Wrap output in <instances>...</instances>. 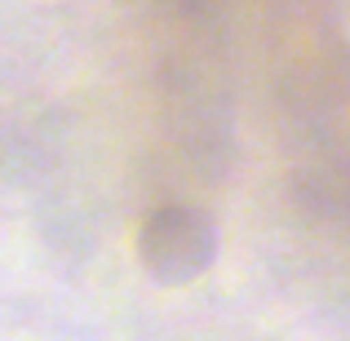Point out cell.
Segmentation results:
<instances>
[{
  "instance_id": "cell-1",
  "label": "cell",
  "mask_w": 350,
  "mask_h": 341,
  "mask_svg": "<svg viewBox=\"0 0 350 341\" xmlns=\"http://www.w3.org/2000/svg\"><path fill=\"white\" fill-rule=\"evenodd\" d=\"M217 226L204 208L160 204L137 226V262L155 284H191L213 266Z\"/></svg>"
}]
</instances>
